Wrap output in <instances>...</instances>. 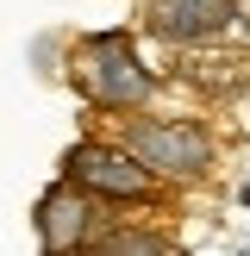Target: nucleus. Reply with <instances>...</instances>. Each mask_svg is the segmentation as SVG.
Masks as SVG:
<instances>
[{
  "instance_id": "obj_1",
  "label": "nucleus",
  "mask_w": 250,
  "mask_h": 256,
  "mask_svg": "<svg viewBox=\"0 0 250 256\" xmlns=\"http://www.w3.org/2000/svg\"><path fill=\"white\" fill-rule=\"evenodd\" d=\"M75 82H82V94L94 100V106H106V112H138L150 100V75H144V62L132 56V44H125L119 32L82 44V56H75Z\"/></svg>"
},
{
  "instance_id": "obj_2",
  "label": "nucleus",
  "mask_w": 250,
  "mask_h": 256,
  "mask_svg": "<svg viewBox=\"0 0 250 256\" xmlns=\"http://www.w3.org/2000/svg\"><path fill=\"white\" fill-rule=\"evenodd\" d=\"M119 144L132 156H144L156 175H169V182H200L212 169V138L200 125H182V119H125Z\"/></svg>"
},
{
  "instance_id": "obj_3",
  "label": "nucleus",
  "mask_w": 250,
  "mask_h": 256,
  "mask_svg": "<svg viewBox=\"0 0 250 256\" xmlns=\"http://www.w3.org/2000/svg\"><path fill=\"white\" fill-rule=\"evenodd\" d=\"M62 162L88 194H106V200H144L150 182H156V169L144 156H132L125 144H75Z\"/></svg>"
},
{
  "instance_id": "obj_4",
  "label": "nucleus",
  "mask_w": 250,
  "mask_h": 256,
  "mask_svg": "<svg viewBox=\"0 0 250 256\" xmlns=\"http://www.w3.org/2000/svg\"><path fill=\"white\" fill-rule=\"evenodd\" d=\"M232 19H238L232 0H150V6H144L150 38H162V44H200V38H219Z\"/></svg>"
},
{
  "instance_id": "obj_5",
  "label": "nucleus",
  "mask_w": 250,
  "mask_h": 256,
  "mask_svg": "<svg viewBox=\"0 0 250 256\" xmlns=\"http://www.w3.org/2000/svg\"><path fill=\"white\" fill-rule=\"evenodd\" d=\"M88 232H94V200H88V188L75 175H62L38 200V244L44 250H75V244H88Z\"/></svg>"
}]
</instances>
